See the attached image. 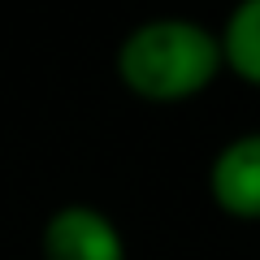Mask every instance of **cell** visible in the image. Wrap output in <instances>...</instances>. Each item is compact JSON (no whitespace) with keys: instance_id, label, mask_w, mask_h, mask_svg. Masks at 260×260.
<instances>
[{"instance_id":"6da1fadb","label":"cell","mask_w":260,"mask_h":260,"mask_svg":"<svg viewBox=\"0 0 260 260\" xmlns=\"http://www.w3.org/2000/svg\"><path fill=\"white\" fill-rule=\"evenodd\" d=\"M113 70L117 83L143 104H186L225 74V56L213 26L165 13L121 35Z\"/></svg>"},{"instance_id":"7a4b0ae2","label":"cell","mask_w":260,"mask_h":260,"mask_svg":"<svg viewBox=\"0 0 260 260\" xmlns=\"http://www.w3.org/2000/svg\"><path fill=\"white\" fill-rule=\"evenodd\" d=\"M39 260H130L121 225L95 204H61L39 225Z\"/></svg>"},{"instance_id":"3957f363","label":"cell","mask_w":260,"mask_h":260,"mask_svg":"<svg viewBox=\"0 0 260 260\" xmlns=\"http://www.w3.org/2000/svg\"><path fill=\"white\" fill-rule=\"evenodd\" d=\"M208 200L230 221H260V130L217 148L208 165Z\"/></svg>"},{"instance_id":"277c9868","label":"cell","mask_w":260,"mask_h":260,"mask_svg":"<svg viewBox=\"0 0 260 260\" xmlns=\"http://www.w3.org/2000/svg\"><path fill=\"white\" fill-rule=\"evenodd\" d=\"M217 39H221L225 74L260 91V0H239L225 13Z\"/></svg>"}]
</instances>
